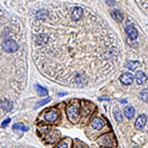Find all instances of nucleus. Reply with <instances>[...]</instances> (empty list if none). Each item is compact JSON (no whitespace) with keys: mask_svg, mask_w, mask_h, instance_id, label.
<instances>
[{"mask_svg":"<svg viewBox=\"0 0 148 148\" xmlns=\"http://www.w3.org/2000/svg\"><path fill=\"white\" fill-rule=\"evenodd\" d=\"M2 48L5 52L12 53L16 52L18 48L17 43L11 39H7L2 42Z\"/></svg>","mask_w":148,"mask_h":148,"instance_id":"1","label":"nucleus"},{"mask_svg":"<svg viewBox=\"0 0 148 148\" xmlns=\"http://www.w3.org/2000/svg\"><path fill=\"white\" fill-rule=\"evenodd\" d=\"M67 113L68 118L70 121L76 120L79 115V109L76 105L73 104L68 108Z\"/></svg>","mask_w":148,"mask_h":148,"instance_id":"2","label":"nucleus"},{"mask_svg":"<svg viewBox=\"0 0 148 148\" xmlns=\"http://www.w3.org/2000/svg\"><path fill=\"white\" fill-rule=\"evenodd\" d=\"M84 16V10L80 7H75L72 8L71 10V18L73 21H78Z\"/></svg>","mask_w":148,"mask_h":148,"instance_id":"3","label":"nucleus"},{"mask_svg":"<svg viewBox=\"0 0 148 148\" xmlns=\"http://www.w3.org/2000/svg\"><path fill=\"white\" fill-rule=\"evenodd\" d=\"M134 76L130 73H125L122 74L119 77L120 82L125 85H130L134 81Z\"/></svg>","mask_w":148,"mask_h":148,"instance_id":"4","label":"nucleus"},{"mask_svg":"<svg viewBox=\"0 0 148 148\" xmlns=\"http://www.w3.org/2000/svg\"><path fill=\"white\" fill-rule=\"evenodd\" d=\"M147 121V117L145 114L140 115L138 117L135 123V127L136 129L138 130H141L143 129L146 125Z\"/></svg>","mask_w":148,"mask_h":148,"instance_id":"5","label":"nucleus"},{"mask_svg":"<svg viewBox=\"0 0 148 148\" xmlns=\"http://www.w3.org/2000/svg\"><path fill=\"white\" fill-rule=\"evenodd\" d=\"M125 32L128 37L132 40H135L137 38L138 32L134 26L131 25L128 26L126 28Z\"/></svg>","mask_w":148,"mask_h":148,"instance_id":"6","label":"nucleus"},{"mask_svg":"<svg viewBox=\"0 0 148 148\" xmlns=\"http://www.w3.org/2000/svg\"><path fill=\"white\" fill-rule=\"evenodd\" d=\"M44 118L47 121L54 122L58 118V115L57 112L55 111L51 110L47 112L44 115Z\"/></svg>","mask_w":148,"mask_h":148,"instance_id":"7","label":"nucleus"},{"mask_svg":"<svg viewBox=\"0 0 148 148\" xmlns=\"http://www.w3.org/2000/svg\"><path fill=\"white\" fill-rule=\"evenodd\" d=\"M92 126L95 130H100L104 126V123L103 120L100 118L96 117L95 118L92 120Z\"/></svg>","mask_w":148,"mask_h":148,"instance_id":"8","label":"nucleus"},{"mask_svg":"<svg viewBox=\"0 0 148 148\" xmlns=\"http://www.w3.org/2000/svg\"><path fill=\"white\" fill-rule=\"evenodd\" d=\"M137 83L138 84H142L145 83L147 79V77L145 73L142 71L137 72L135 75Z\"/></svg>","mask_w":148,"mask_h":148,"instance_id":"9","label":"nucleus"},{"mask_svg":"<svg viewBox=\"0 0 148 148\" xmlns=\"http://www.w3.org/2000/svg\"><path fill=\"white\" fill-rule=\"evenodd\" d=\"M135 114V110L131 105H128L124 109V114L126 118L129 119L133 118Z\"/></svg>","mask_w":148,"mask_h":148,"instance_id":"10","label":"nucleus"},{"mask_svg":"<svg viewBox=\"0 0 148 148\" xmlns=\"http://www.w3.org/2000/svg\"><path fill=\"white\" fill-rule=\"evenodd\" d=\"M140 63L138 61H129L125 65L126 68L131 71H134L140 66Z\"/></svg>","mask_w":148,"mask_h":148,"instance_id":"11","label":"nucleus"},{"mask_svg":"<svg viewBox=\"0 0 148 148\" xmlns=\"http://www.w3.org/2000/svg\"><path fill=\"white\" fill-rule=\"evenodd\" d=\"M36 88L39 95L41 96H45L47 95L48 94V91L47 89L39 84L36 85Z\"/></svg>","mask_w":148,"mask_h":148,"instance_id":"12","label":"nucleus"},{"mask_svg":"<svg viewBox=\"0 0 148 148\" xmlns=\"http://www.w3.org/2000/svg\"><path fill=\"white\" fill-rule=\"evenodd\" d=\"M13 128L15 130H21L23 131H27L28 130V127L22 123H15L13 125Z\"/></svg>","mask_w":148,"mask_h":148,"instance_id":"13","label":"nucleus"},{"mask_svg":"<svg viewBox=\"0 0 148 148\" xmlns=\"http://www.w3.org/2000/svg\"><path fill=\"white\" fill-rule=\"evenodd\" d=\"M51 101V98L50 97H47L46 99H44L43 100H41V101H39L36 103V104L35 107V108H38L40 107L43 106V105H45V104H47L50 101Z\"/></svg>","mask_w":148,"mask_h":148,"instance_id":"14","label":"nucleus"},{"mask_svg":"<svg viewBox=\"0 0 148 148\" xmlns=\"http://www.w3.org/2000/svg\"><path fill=\"white\" fill-rule=\"evenodd\" d=\"M1 106L4 110L7 111H10L12 108V104L8 100L1 101Z\"/></svg>","mask_w":148,"mask_h":148,"instance_id":"15","label":"nucleus"},{"mask_svg":"<svg viewBox=\"0 0 148 148\" xmlns=\"http://www.w3.org/2000/svg\"><path fill=\"white\" fill-rule=\"evenodd\" d=\"M140 98L145 102H148V89H144L140 92Z\"/></svg>","mask_w":148,"mask_h":148,"instance_id":"16","label":"nucleus"},{"mask_svg":"<svg viewBox=\"0 0 148 148\" xmlns=\"http://www.w3.org/2000/svg\"><path fill=\"white\" fill-rule=\"evenodd\" d=\"M113 14H114V17L115 18V19L118 22H121L122 21L123 19V17L121 13H120L119 11H115Z\"/></svg>","mask_w":148,"mask_h":148,"instance_id":"17","label":"nucleus"},{"mask_svg":"<svg viewBox=\"0 0 148 148\" xmlns=\"http://www.w3.org/2000/svg\"><path fill=\"white\" fill-rule=\"evenodd\" d=\"M114 114L115 117L116 118L117 121H122L123 117L121 112L117 110L116 112H114Z\"/></svg>","mask_w":148,"mask_h":148,"instance_id":"18","label":"nucleus"},{"mask_svg":"<svg viewBox=\"0 0 148 148\" xmlns=\"http://www.w3.org/2000/svg\"><path fill=\"white\" fill-rule=\"evenodd\" d=\"M11 119L10 118H8L7 119H5L3 122L1 123V126L2 128H5V127L7 126L9 123L11 122Z\"/></svg>","mask_w":148,"mask_h":148,"instance_id":"19","label":"nucleus"},{"mask_svg":"<svg viewBox=\"0 0 148 148\" xmlns=\"http://www.w3.org/2000/svg\"><path fill=\"white\" fill-rule=\"evenodd\" d=\"M68 145L65 142H62L60 143L57 148H68Z\"/></svg>","mask_w":148,"mask_h":148,"instance_id":"20","label":"nucleus"},{"mask_svg":"<svg viewBox=\"0 0 148 148\" xmlns=\"http://www.w3.org/2000/svg\"><path fill=\"white\" fill-rule=\"evenodd\" d=\"M59 96H64L65 95L64 93H59Z\"/></svg>","mask_w":148,"mask_h":148,"instance_id":"21","label":"nucleus"},{"mask_svg":"<svg viewBox=\"0 0 148 148\" xmlns=\"http://www.w3.org/2000/svg\"><path fill=\"white\" fill-rule=\"evenodd\" d=\"M76 148H84V147L82 145H78V146H77Z\"/></svg>","mask_w":148,"mask_h":148,"instance_id":"22","label":"nucleus"},{"mask_svg":"<svg viewBox=\"0 0 148 148\" xmlns=\"http://www.w3.org/2000/svg\"><path fill=\"white\" fill-rule=\"evenodd\" d=\"M133 148H141V147H138V146H135V147H134Z\"/></svg>","mask_w":148,"mask_h":148,"instance_id":"23","label":"nucleus"}]
</instances>
